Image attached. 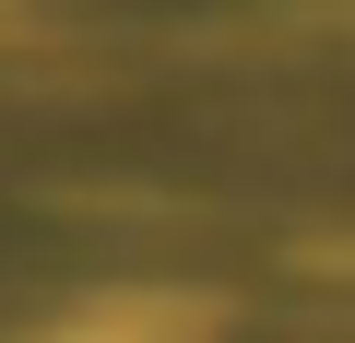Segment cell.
Returning a JSON list of instances; mask_svg holds the SVG:
<instances>
[{"label":"cell","mask_w":355,"mask_h":343,"mask_svg":"<svg viewBox=\"0 0 355 343\" xmlns=\"http://www.w3.org/2000/svg\"><path fill=\"white\" fill-rule=\"evenodd\" d=\"M202 331H214V308H190V296H95V308L48 319L36 343H202Z\"/></svg>","instance_id":"cell-1"}]
</instances>
